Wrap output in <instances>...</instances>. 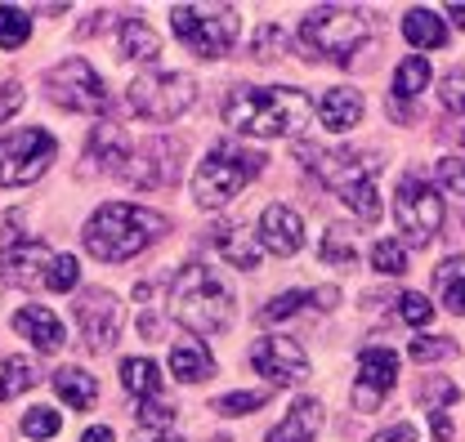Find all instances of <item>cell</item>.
I'll use <instances>...</instances> for the list:
<instances>
[{
    "label": "cell",
    "mask_w": 465,
    "mask_h": 442,
    "mask_svg": "<svg viewBox=\"0 0 465 442\" xmlns=\"http://www.w3.org/2000/svg\"><path fill=\"white\" fill-rule=\"evenodd\" d=\"M81 442H116V434L108 429V425H94V429H85V434H81Z\"/></svg>",
    "instance_id": "48"
},
{
    "label": "cell",
    "mask_w": 465,
    "mask_h": 442,
    "mask_svg": "<svg viewBox=\"0 0 465 442\" xmlns=\"http://www.w3.org/2000/svg\"><path fill=\"white\" fill-rule=\"evenodd\" d=\"M260 246L264 250H273V255H295L300 246H304V223L300 215L291 211V206H264V215H260Z\"/></svg>",
    "instance_id": "18"
},
{
    "label": "cell",
    "mask_w": 465,
    "mask_h": 442,
    "mask_svg": "<svg viewBox=\"0 0 465 442\" xmlns=\"http://www.w3.org/2000/svg\"><path fill=\"white\" fill-rule=\"evenodd\" d=\"M171 228L166 215H157V211H148V206H130V201H108V206H99L90 223H85V250L94 255V260H104V264H125V260H134L139 250H148L162 232Z\"/></svg>",
    "instance_id": "3"
},
{
    "label": "cell",
    "mask_w": 465,
    "mask_h": 442,
    "mask_svg": "<svg viewBox=\"0 0 465 442\" xmlns=\"http://www.w3.org/2000/svg\"><path fill=\"white\" fill-rule=\"evenodd\" d=\"M434 438H439V442H448V438H452V420H448L443 411L434 416Z\"/></svg>",
    "instance_id": "49"
},
{
    "label": "cell",
    "mask_w": 465,
    "mask_h": 442,
    "mask_svg": "<svg viewBox=\"0 0 465 442\" xmlns=\"http://www.w3.org/2000/svg\"><path fill=\"white\" fill-rule=\"evenodd\" d=\"M45 94L54 99L58 108L67 112H85V116H99L108 108V85L104 76L85 63V58H63L45 72Z\"/></svg>",
    "instance_id": "9"
},
{
    "label": "cell",
    "mask_w": 465,
    "mask_h": 442,
    "mask_svg": "<svg viewBox=\"0 0 465 442\" xmlns=\"http://www.w3.org/2000/svg\"><path fill=\"white\" fill-rule=\"evenodd\" d=\"M416 398H420V407H425L430 416H439L443 407H452V402L461 398V388L452 385V380H443V376H425L420 388H416Z\"/></svg>",
    "instance_id": "33"
},
{
    "label": "cell",
    "mask_w": 465,
    "mask_h": 442,
    "mask_svg": "<svg viewBox=\"0 0 465 442\" xmlns=\"http://www.w3.org/2000/svg\"><path fill=\"white\" fill-rule=\"evenodd\" d=\"M18 108H23V85H18V81H5V85H0V125Z\"/></svg>",
    "instance_id": "45"
},
{
    "label": "cell",
    "mask_w": 465,
    "mask_h": 442,
    "mask_svg": "<svg viewBox=\"0 0 465 442\" xmlns=\"http://www.w3.org/2000/svg\"><path fill=\"white\" fill-rule=\"evenodd\" d=\"M399 318H403L407 327H430V318H434V304H430L425 295L407 290V295H399Z\"/></svg>",
    "instance_id": "39"
},
{
    "label": "cell",
    "mask_w": 465,
    "mask_h": 442,
    "mask_svg": "<svg viewBox=\"0 0 465 442\" xmlns=\"http://www.w3.org/2000/svg\"><path fill=\"white\" fill-rule=\"evenodd\" d=\"M171 32L183 50L197 58H224L242 32L237 9L232 5H174L171 9Z\"/></svg>",
    "instance_id": "7"
},
{
    "label": "cell",
    "mask_w": 465,
    "mask_h": 442,
    "mask_svg": "<svg viewBox=\"0 0 465 442\" xmlns=\"http://www.w3.org/2000/svg\"><path fill=\"white\" fill-rule=\"evenodd\" d=\"M362 112H367L362 94H358V90H349V85H336V90H327V94L318 99V116H322V125H327V130H336V134L353 130V125L362 121Z\"/></svg>",
    "instance_id": "19"
},
{
    "label": "cell",
    "mask_w": 465,
    "mask_h": 442,
    "mask_svg": "<svg viewBox=\"0 0 465 442\" xmlns=\"http://www.w3.org/2000/svg\"><path fill=\"white\" fill-rule=\"evenodd\" d=\"M439 99H443V108L448 112H465V67H452V72L443 76Z\"/></svg>",
    "instance_id": "41"
},
{
    "label": "cell",
    "mask_w": 465,
    "mask_h": 442,
    "mask_svg": "<svg viewBox=\"0 0 465 442\" xmlns=\"http://www.w3.org/2000/svg\"><path fill=\"white\" fill-rule=\"evenodd\" d=\"M157 50H162V41H157V32L148 23H139V18H125L121 23V58L148 63V58H157Z\"/></svg>",
    "instance_id": "29"
},
{
    "label": "cell",
    "mask_w": 465,
    "mask_h": 442,
    "mask_svg": "<svg viewBox=\"0 0 465 442\" xmlns=\"http://www.w3.org/2000/svg\"><path fill=\"white\" fill-rule=\"evenodd\" d=\"M367 41H371V23L362 9H349V5H318L300 23L304 54L322 63H349Z\"/></svg>",
    "instance_id": "5"
},
{
    "label": "cell",
    "mask_w": 465,
    "mask_h": 442,
    "mask_svg": "<svg viewBox=\"0 0 465 442\" xmlns=\"http://www.w3.org/2000/svg\"><path fill=\"white\" fill-rule=\"evenodd\" d=\"M264 402H269L264 388H237V393H224V398L215 402V411H220V416H251V411H260Z\"/></svg>",
    "instance_id": "36"
},
{
    "label": "cell",
    "mask_w": 465,
    "mask_h": 442,
    "mask_svg": "<svg viewBox=\"0 0 465 442\" xmlns=\"http://www.w3.org/2000/svg\"><path fill=\"white\" fill-rule=\"evenodd\" d=\"M318 255H322L331 269H353V264H358L353 228H349V223H331V228H327V237H322V246H318Z\"/></svg>",
    "instance_id": "28"
},
{
    "label": "cell",
    "mask_w": 465,
    "mask_h": 442,
    "mask_svg": "<svg viewBox=\"0 0 465 442\" xmlns=\"http://www.w3.org/2000/svg\"><path fill=\"white\" fill-rule=\"evenodd\" d=\"M85 162H90V170H104V174H125L134 162V143L121 125H94Z\"/></svg>",
    "instance_id": "17"
},
{
    "label": "cell",
    "mask_w": 465,
    "mask_h": 442,
    "mask_svg": "<svg viewBox=\"0 0 465 442\" xmlns=\"http://www.w3.org/2000/svg\"><path fill=\"white\" fill-rule=\"evenodd\" d=\"M287 50V36H282V27L278 23H264L260 32H255V58L260 63H273V58Z\"/></svg>",
    "instance_id": "40"
},
{
    "label": "cell",
    "mask_w": 465,
    "mask_h": 442,
    "mask_svg": "<svg viewBox=\"0 0 465 442\" xmlns=\"http://www.w3.org/2000/svg\"><path fill=\"white\" fill-rule=\"evenodd\" d=\"M197 81L188 72H148L130 85V108L143 121H174L193 108Z\"/></svg>",
    "instance_id": "10"
},
{
    "label": "cell",
    "mask_w": 465,
    "mask_h": 442,
    "mask_svg": "<svg viewBox=\"0 0 465 442\" xmlns=\"http://www.w3.org/2000/svg\"><path fill=\"white\" fill-rule=\"evenodd\" d=\"M14 331L27 335L41 353H54L58 344H63V322H58L45 304H27V309H18V313H14Z\"/></svg>",
    "instance_id": "20"
},
{
    "label": "cell",
    "mask_w": 465,
    "mask_h": 442,
    "mask_svg": "<svg viewBox=\"0 0 465 442\" xmlns=\"http://www.w3.org/2000/svg\"><path fill=\"white\" fill-rule=\"evenodd\" d=\"M264 152H251V148H242V143H215L206 157H202V166L193 174V201L202 206V211H220V206H229L232 197L264 170Z\"/></svg>",
    "instance_id": "6"
},
{
    "label": "cell",
    "mask_w": 465,
    "mask_h": 442,
    "mask_svg": "<svg viewBox=\"0 0 465 442\" xmlns=\"http://www.w3.org/2000/svg\"><path fill=\"white\" fill-rule=\"evenodd\" d=\"M76 327H81V339H85V349H94V353H104V349H113L116 335H121V300H116L113 290H81V300H76Z\"/></svg>",
    "instance_id": "14"
},
{
    "label": "cell",
    "mask_w": 465,
    "mask_h": 442,
    "mask_svg": "<svg viewBox=\"0 0 465 442\" xmlns=\"http://www.w3.org/2000/svg\"><path fill=\"white\" fill-rule=\"evenodd\" d=\"M399 385V353L385 344H367L358 353V376H353V407L358 411H376L390 388Z\"/></svg>",
    "instance_id": "12"
},
{
    "label": "cell",
    "mask_w": 465,
    "mask_h": 442,
    "mask_svg": "<svg viewBox=\"0 0 465 442\" xmlns=\"http://www.w3.org/2000/svg\"><path fill=\"white\" fill-rule=\"evenodd\" d=\"M121 385H125V393H134L139 402H153L157 388H162L157 362H153V358H125V362H121Z\"/></svg>",
    "instance_id": "26"
},
{
    "label": "cell",
    "mask_w": 465,
    "mask_h": 442,
    "mask_svg": "<svg viewBox=\"0 0 465 442\" xmlns=\"http://www.w3.org/2000/svg\"><path fill=\"white\" fill-rule=\"evenodd\" d=\"M58 425H63V420H58L54 407H32V411L23 416V434H27V438H36V442L54 438Z\"/></svg>",
    "instance_id": "37"
},
{
    "label": "cell",
    "mask_w": 465,
    "mask_h": 442,
    "mask_svg": "<svg viewBox=\"0 0 465 442\" xmlns=\"http://www.w3.org/2000/svg\"><path fill=\"white\" fill-rule=\"evenodd\" d=\"M32 385H36L32 358H5L0 362V402H14L18 393H27Z\"/></svg>",
    "instance_id": "30"
},
{
    "label": "cell",
    "mask_w": 465,
    "mask_h": 442,
    "mask_svg": "<svg viewBox=\"0 0 465 442\" xmlns=\"http://www.w3.org/2000/svg\"><path fill=\"white\" fill-rule=\"evenodd\" d=\"M50 264H54L50 246H41V241H18V246L0 250V281H9V286H45Z\"/></svg>",
    "instance_id": "16"
},
{
    "label": "cell",
    "mask_w": 465,
    "mask_h": 442,
    "mask_svg": "<svg viewBox=\"0 0 465 442\" xmlns=\"http://www.w3.org/2000/svg\"><path fill=\"white\" fill-rule=\"evenodd\" d=\"M448 14H452V23L465 32V5H448Z\"/></svg>",
    "instance_id": "50"
},
{
    "label": "cell",
    "mask_w": 465,
    "mask_h": 442,
    "mask_svg": "<svg viewBox=\"0 0 465 442\" xmlns=\"http://www.w3.org/2000/svg\"><path fill=\"white\" fill-rule=\"evenodd\" d=\"M54 393L72 407V411H90L94 398H99V380L81 367H58L54 371Z\"/></svg>",
    "instance_id": "24"
},
{
    "label": "cell",
    "mask_w": 465,
    "mask_h": 442,
    "mask_svg": "<svg viewBox=\"0 0 465 442\" xmlns=\"http://www.w3.org/2000/svg\"><path fill=\"white\" fill-rule=\"evenodd\" d=\"M367 442H416V429H411V425H390V429L371 434Z\"/></svg>",
    "instance_id": "46"
},
{
    "label": "cell",
    "mask_w": 465,
    "mask_h": 442,
    "mask_svg": "<svg viewBox=\"0 0 465 442\" xmlns=\"http://www.w3.org/2000/svg\"><path fill=\"white\" fill-rule=\"evenodd\" d=\"M394 223L411 246H430L443 228V197L434 192V183L407 174L394 192Z\"/></svg>",
    "instance_id": "11"
},
{
    "label": "cell",
    "mask_w": 465,
    "mask_h": 442,
    "mask_svg": "<svg viewBox=\"0 0 465 442\" xmlns=\"http://www.w3.org/2000/svg\"><path fill=\"white\" fill-rule=\"evenodd\" d=\"M251 367L269 380V385H304L309 380V358L304 349L287 335H264L251 344Z\"/></svg>",
    "instance_id": "13"
},
{
    "label": "cell",
    "mask_w": 465,
    "mask_h": 442,
    "mask_svg": "<svg viewBox=\"0 0 465 442\" xmlns=\"http://www.w3.org/2000/svg\"><path fill=\"white\" fill-rule=\"evenodd\" d=\"M211 371H215V358L206 353L202 339H179V344L171 349V376L174 380L197 385V380H206Z\"/></svg>",
    "instance_id": "23"
},
{
    "label": "cell",
    "mask_w": 465,
    "mask_h": 442,
    "mask_svg": "<svg viewBox=\"0 0 465 442\" xmlns=\"http://www.w3.org/2000/svg\"><path fill=\"white\" fill-rule=\"evenodd\" d=\"M295 157H304V166L313 170L349 211L362 223H376L385 215L381 206V192H376V179H381V157L376 152H353V148H295Z\"/></svg>",
    "instance_id": "2"
},
{
    "label": "cell",
    "mask_w": 465,
    "mask_h": 442,
    "mask_svg": "<svg viewBox=\"0 0 465 442\" xmlns=\"http://www.w3.org/2000/svg\"><path fill=\"white\" fill-rule=\"evenodd\" d=\"M300 304H309V290H287V295H278V300H273L260 318H264V322H278V318H291Z\"/></svg>",
    "instance_id": "43"
},
{
    "label": "cell",
    "mask_w": 465,
    "mask_h": 442,
    "mask_svg": "<svg viewBox=\"0 0 465 442\" xmlns=\"http://www.w3.org/2000/svg\"><path fill=\"white\" fill-rule=\"evenodd\" d=\"M171 318L193 335H224L232 327V290L211 264H183L171 281Z\"/></svg>",
    "instance_id": "4"
},
{
    "label": "cell",
    "mask_w": 465,
    "mask_h": 442,
    "mask_svg": "<svg viewBox=\"0 0 465 442\" xmlns=\"http://www.w3.org/2000/svg\"><path fill=\"white\" fill-rule=\"evenodd\" d=\"M336 300H341V290H336V286H318V290H309V304H313V309H322V313H331V309H336Z\"/></svg>",
    "instance_id": "47"
},
{
    "label": "cell",
    "mask_w": 465,
    "mask_h": 442,
    "mask_svg": "<svg viewBox=\"0 0 465 442\" xmlns=\"http://www.w3.org/2000/svg\"><path fill=\"white\" fill-rule=\"evenodd\" d=\"M148 442H179V438H171V434H157V438H148Z\"/></svg>",
    "instance_id": "51"
},
{
    "label": "cell",
    "mask_w": 465,
    "mask_h": 442,
    "mask_svg": "<svg viewBox=\"0 0 465 442\" xmlns=\"http://www.w3.org/2000/svg\"><path fill=\"white\" fill-rule=\"evenodd\" d=\"M318 103L295 85H237L224 99V121L251 139H282L300 134L313 121Z\"/></svg>",
    "instance_id": "1"
},
{
    "label": "cell",
    "mask_w": 465,
    "mask_h": 442,
    "mask_svg": "<svg viewBox=\"0 0 465 442\" xmlns=\"http://www.w3.org/2000/svg\"><path fill=\"white\" fill-rule=\"evenodd\" d=\"M371 269L376 273H385V277H399V273H407V250H403V241H376L371 246Z\"/></svg>",
    "instance_id": "35"
},
{
    "label": "cell",
    "mask_w": 465,
    "mask_h": 442,
    "mask_svg": "<svg viewBox=\"0 0 465 442\" xmlns=\"http://www.w3.org/2000/svg\"><path fill=\"white\" fill-rule=\"evenodd\" d=\"M211 241H215V250L229 260L232 269H242V273L260 269V246H255V237H251L246 228H237V223H215V228H211Z\"/></svg>",
    "instance_id": "22"
},
{
    "label": "cell",
    "mask_w": 465,
    "mask_h": 442,
    "mask_svg": "<svg viewBox=\"0 0 465 442\" xmlns=\"http://www.w3.org/2000/svg\"><path fill=\"white\" fill-rule=\"evenodd\" d=\"M81 281V264L72 260V255H54V264H50V277H45V290H72Z\"/></svg>",
    "instance_id": "38"
},
{
    "label": "cell",
    "mask_w": 465,
    "mask_h": 442,
    "mask_svg": "<svg viewBox=\"0 0 465 442\" xmlns=\"http://www.w3.org/2000/svg\"><path fill=\"white\" fill-rule=\"evenodd\" d=\"M318 429H322V402L318 398H300L287 411V420L278 429H269L264 442H313Z\"/></svg>",
    "instance_id": "21"
},
{
    "label": "cell",
    "mask_w": 465,
    "mask_h": 442,
    "mask_svg": "<svg viewBox=\"0 0 465 442\" xmlns=\"http://www.w3.org/2000/svg\"><path fill=\"white\" fill-rule=\"evenodd\" d=\"M425 85H430V63H425L420 54L403 58V63H399V72H394V99L407 103V99H416Z\"/></svg>",
    "instance_id": "31"
},
{
    "label": "cell",
    "mask_w": 465,
    "mask_h": 442,
    "mask_svg": "<svg viewBox=\"0 0 465 442\" xmlns=\"http://www.w3.org/2000/svg\"><path fill=\"white\" fill-rule=\"evenodd\" d=\"M411 362H443V358H457V339H448V335H416L411 339Z\"/></svg>",
    "instance_id": "34"
},
{
    "label": "cell",
    "mask_w": 465,
    "mask_h": 442,
    "mask_svg": "<svg viewBox=\"0 0 465 442\" xmlns=\"http://www.w3.org/2000/svg\"><path fill=\"white\" fill-rule=\"evenodd\" d=\"M439 183H443L448 192H461L465 197V157H443V162H439Z\"/></svg>",
    "instance_id": "44"
},
{
    "label": "cell",
    "mask_w": 465,
    "mask_h": 442,
    "mask_svg": "<svg viewBox=\"0 0 465 442\" xmlns=\"http://www.w3.org/2000/svg\"><path fill=\"white\" fill-rule=\"evenodd\" d=\"M58 143L50 130H14L0 139V188H27L36 183L50 162H54Z\"/></svg>",
    "instance_id": "8"
},
{
    "label": "cell",
    "mask_w": 465,
    "mask_h": 442,
    "mask_svg": "<svg viewBox=\"0 0 465 442\" xmlns=\"http://www.w3.org/2000/svg\"><path fill=\"white\" fill-rule=\"evenodd\" d=\"M32 36V14H23L18 5H0V50H18Z\"/></svg>",
    "instance_id": "32"
},
{
    "label": "cell",
    "mask_w": 465,
    "mask_h": 442,
    "mask_svg": "<svg viewBox=\"0 0 465 442\" xmlns=\"http://www.w3.org/2000/svg\"><path fill=\"white\" fill-rule=\"evenodd\" d=\"M403 36L416 45V50H443L448 45V27L434 9H411L403 18Z\"/></svg>",
    "instance_id": "25"
},
{
    "label": "cell",
    "mask_w": 465,
    "mask_h": 442,
    "mask_svg": "<svg viewBox=\"0 0 465 442\" xmlns=\"http://www.w3.org/2000/svg\"><path fill=\"white\" fill-rule=\"evenodd\" d=\"M434 286H439V300L448 304V313L465 318V260H443L439 273H434Z\"/></svg>",
    "instance_id": "27"
},
{
    "label": "cell",
    "mask_w": 465,
    "mask_h": 442,
    "mask_svg": "<svg viewBox=\"0 0 465 442\" xmlns=\"http://www.w3.org/2000/svg\"><path fill=\"white\" fill-rule=\"evenodd\" d=\"M134 420L139 425H148V429H166V425H174V407H166V402H139V411H134Z\"/></svg>",
    "instance_id": "42"
},
{
    "label": "cell",
    "mask_w": 465,
    "mask_h": 442,
    "mask_svg": "<svg viewBox=\"0 0 465 442\" xmlns=\"http://www.w3.org/2000/svg\"><path fill=\"white\" fill-rule=\"evenodd\" d=\"M179 157H183V143L171 134H157V139L134 148V162L125 170V179L134 188H171V183H179Z\"/></svg>",
    "instance_id": "15"
}]
</instances>
